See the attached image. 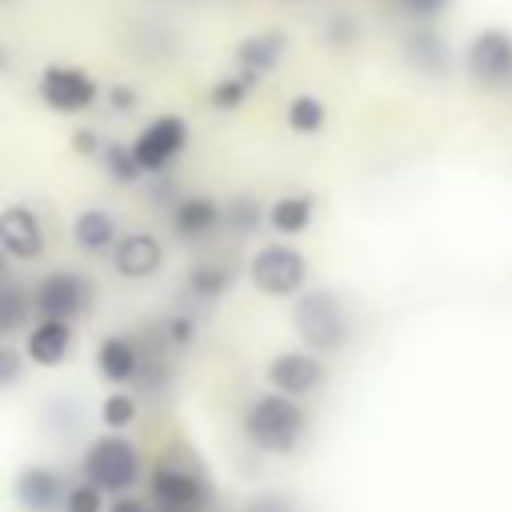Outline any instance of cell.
Segmentation results:
<instances>
[{
	"label": "cell",
	"mask_w": 512,
	"mask_h": 512,
	"mask_svg": "<svg viewBox=\"0 0 512 512\" xmlns=\"http://www.w3.org/2000/svg\"><path fill=\"white\" fill-rule=\"evenodd\" d=\"M20 372H24L20 352H16V348H8V344H0V388L20 384Z\"/></svg>",
	"instance_id": "cell-29"
},
{
	"label": "cell",
	"mask_w": 512,
	"mask_h": 512,
	"mask_svg": "<svg viewBox=\"0 0 512 512\" xmlns=\"http://www.w3.org/2000/svg\"><path fill=\"white\" fill-rule=\"evenodd\" d=\"M400 8L416 20H428V16H440L448 8V0H400Z\"/></svg>",
	"instance_id": "cell-31"
},
{
	"label": "cell",
	"mask_w": 512,
	"mask_h": 512,
	"mask_svg": "<svg viewBox=\"0 0 512 512\" xmlns=\"http://www.w3.org/2000/svg\"><path fill=\"white\" fill-rule=\"evenodd\" d=\"M184 144H188V124H184L180 116H156V120L132 140V152H136V160H140L144 172H164V168L180 156Z\"/></svg>",
	"instance_id": "cell-8"
},
{
	"label": "cell",
	"mask_w": 512,
	"mask_h": 512,
	"mask_svg": "<svg viewBox=\"0 0 512 512\" xmlns=\"http://www.w3.org/2000/svg\"><path fill=\"white\" fill-rule=\"evenodd\" d=\"M4 256H8V248H4V244H0V272H4Z\"/></svg>",
	"instance_id": "cell-37"
},
{
	"label": "cell",
	"mask_w": 512,
	"mask_h": 512,
	"mask_svg": "<svg viewBox=\"0 0 512 512\" xmlns=\"http://www.w3.org/2000/svg\"><path fill=\"white\" fill-rule=\"evenodd\" d=\"M28 312H32V296H28L20 284L0 280V336H8V332H16V328H24Z\"/></svg>",
	"instance_id": "cell-20"
},
{
	"label": "cell",
	"mask_w": 512,
	"mask_h": 512,
	"mask_svg": "<svg viewBox=\"0 0 512 512\" xmlns=\"http://www.w3.org/2000/svg\"><path fill=\"white\" fill-rule=\"evenodd\" d=\"M92 304V280L80 272H48L36 288H32V312L40 320H76L80 312H88Z\"/></svg>",
	"instance_id": "cell-4"
},
{
	"label": "cell",
	"mask_w": 512,
	"mask_h": 512,
	"mask_svg": "<svg viewBox=\"0 0 512 512\" xmlns=\"http://www.w3.org/2000/svg\"><path fill=\"white\" fill-rule=\"evenodd\" d=\"M72 148H76L80 156H96L104 144H100V136H96L92 128H80V132H72Z\"/></svg>",
	"instance_id": "cell-32"
},
{
	"label": "cell",
	"mask_w": 512,
	"mask_h": 512,
	"mask_svg": "<svg viewBox=\"0 0 512 512\" xmlns=\"http://www.w3.org/2000/svg\"><path fill=\"white\" fill-rule=\"evenodd\" d=\"M24 352H28L32 364H40V368L64 364L68 352H72V328H68V320H40V324L28 332Z\"/></svg>",
	"instance_id": "cell-14"
},
{
	"label": "cell",
	"mask_w": 512,
	"mask_h": 512,
	"mask_svg": "<svg viewBox=\"0 0 512 512\" xmlns=\"http://www.w3.org/2000/svg\"><path fill=\"white\" fill-rule=\"evenodd\" d=\"M324 120H328V112H324V104L316 96H292L288 100V128L292 132L312 136V132L324 128Z\"/></svg>",
	"instance_id": "cell-22"
},
{
	"label": "cell",
	"mask_w": 512,
	"mask_h": 512,
	"mask_svg": "<svg viewBox=\"0 0 512 512\" xmlns=\"http://www.w3.org/2000/svg\"><path fill=\"white\" fill-rule=\"evenodd\" d=\"M408 60L416 64V68H424V72H444V64H448V52H444V40L440 36H432V32H416L412 40H408Z\"/></svg>",
	"instance_id": "cell-21"
},
{
	"label": "cell",
	"mask_w": 512,
	"mask_h": 512,
	"mask_svg": "<svg viewBox=\"0 0 512 512\" xmlns=\"http://www.w3.org/2000/svg\"><path fill=\"white\" fill-rule=\"evenodd\" d=\"M140 476V456L128 436H100L84 452V480L104 492H128Z\"/></svg>",
	"instance_id": "cell-3"
},
{
	"label": "cell",
	"mask_w": 512,
	"mask_h": 512,
	"mask_svg": "<svg viewBox=\"0 0 512 512\" xmlns=\"http://www.w3.org/2000/svg\"><path fill=\"white\" fill-rule=\"evenodd\" d=\"M96 368H100L104 380L128 384L136 376V368H140V352H136V344L128 336H104L100 348H96Z\"/></svg>",
	"instance_id": "cell-16"
},
{
	"label": "cell",
	"mask_w": 512,
	"mask_h": 512,
	"mask_svg": "<svg viewBox=\"0 0 512 512\" xmlns=\"http://www.w3.org/2000/svg\"><path fill=\"white\" fill-rule=\"evenodd\" d=\"M152 496L164 504V508H192L204 500V480L184 472V468H172V464H160L152 472Z\"/></svg>",
	"instance_id": "cell-15"
},
{
	"label": "cell",
	"mask_w": 512,
	"mask_h": 512,
	"mask_svg": "<svg viewBox=\"0 0 512 512\" xmlns=\"http://www.w3.org/2000/svg\"><path fill=\"white\" fill-rule=\"evenodd\" d=\"M0 244H4L8 256H16V260H40V256H44V224L36 220L32 208L8 204V208L0 212Z\"/></svg>",
	"instance_id": "cell-10"
},
{
	"label": "cell",
	"mask_w": 512,
	"mask_h": 512,
	"mask_svg": "<svg viewBox=\"0 0 512 512\" xmlns=\"http://www.w3.org/2000/svg\"><path fill=\"white\" fill-rule=\"evenodd\" d=\"M12 496L24 512H52L56 504H64V480L48 464H24L12 480Z\"/></svg>",
	"instance_id": "cell-9"
},
{
	"label": "cell",
	"mask_w": 512,
	"mask_h": 512,
	"mask_svg": "<svg viewBox=\"0 0 512 512\" xmlns=\"http://www.w3.org/2000/svg\"><path fill=\"white\" fill-rule=\"evenodd\" d=\"M224 220L236 228V232H252L260 224V204L252 196H236L224 204Z\"/></svg>",
	"instance_id": "cell-26"
},
{
	"label": "cell",
	"mask_w": 512,
	"mask_h": 512,
	"mask_svg": "<svg viewBox=\"0 0 512 512\" xmlns=\"http://www.w3.org/2000/svg\"><path fill=\"white\" fill-rule=\"evenodd\" d=\"M268 224L280 232V236H296L312 224V196H280L272 208H268Z\"/></svg>",
	"instance_id": "cell-19"
},
{
	"label": "cell",
	"mask_w": 512,
	"mask_h": 512,
	"mask_svg": "<svg viewBox=\"0 0 512 512\" xmlns=\"http://www.w3.org/2000/svg\"><path fill=\"white\" fill-rule=\"evenodd\" d=\"M108 104H112V112H132V108H136V92L124 88V84H116V88L108 92Z\"/></svg>",
	"instance_id": "cell-33"
},
{
	"label": "cell",
	"mask_w": 512,
	"mask_h": 512,
	"mask_svg": "<svg viewBox=\"0 0 512 512\" xmlns=\"http://www.w3.org/2000/svg\"><path fill=\"white\" fill-rule=\"evenodd\" d=\"M328 40H332L336 48H348V44L356 40V20L344 16V12H336V16L328 20Z\"/></svg>",
	"instance_id": "cell-30"
},
{
	"label": "cell",
	"mask_w": 512,
	"mask_h": 512,
	"mask_svg": "<svg viewBox=\"0 0 512 512\" xmlns=\"http://www.w3.org/2000/svg\"><path fill=\"white\" fill-rule=\"evenodd\" d=\"M100 420L112 428V432H120V428H128L132 420H136V400L128 396V392H112L104 404H100Z\"/></svg>",
	"instance_id": "cell-25"
},
{
	"label": "cell",
	"mask_w": 512,
	"mask_h": 512,
	"mask_svg": "<svg viewBox=\"0 0 512 512\" xmlns=\"http://www.w3.org/2000/svg\"><path fill=\"white\" fill-rule=\"evenodd\" d=\"M188 336H192V324H188V320H172V340H180V344H184Z\"/></svg>",
	"instance_id": "cell-34"
},
{
	"label": "cell",
	"mask_w": 512,
	"mask_h": 512,
	"mask_svg": "<svg viewBox=\"0 0 512 512\" xmlns=\"http://www.w3.org/2000/svg\"><path fill=\"white\" fill-rule=\"evenodd\" d=\"M72 240L84 248V252H104L116 244V220L104 212V208H84L76 220H72Z\"/></svg>",
	"instance_id": "cell-18"
},
{
	"label": "cell",
	"mask_w": 512,
	"mask_h": 512,
	"mask_svg": "<svg viewBox=\"0 0 512 512\" xmlns=\"http://www.w3.org/2000/svg\"><path fill=\"white\" fill-rule=\"evenodd\" d=\"M320 380H324V364L308 352H280L268 364V384L288 396H308L312 388H320Z\"/></svg>",
	"instance_id": "cell-12"
},
{
	"label": "cell",
	"mask_w": 512,
	"mask_h": 512,
	"mask_svg": "<svg viewBox=\"0 0 512 512\" xmlns=\"http://www.w3.org/2000/svg\"><path fill=\"white\" fill-rule=\"evenodd\" d=\"M304 428H308V416H304V408L296 404V396H288V392L256 396V400L248 404V412H244V432H248V440H252L256 448L272 452V456L292 452V448L300 444Z\"/></svg>",
	"instance_id": "cell-1"
},
{
	"label": "cell",
	"mask_w": 512,
	"mask_h": 512,
	"mask_svg": "<svg viewBox=\"0 0 512 512\" xmlns=\"http://www.w3.org/2000/svg\"><path fill=\"white\" fill-rule=\"evenodd\" d=\"M220 216L224 212H220L216 200H208V196H184L176 204V212H172V224H176V232L184 240H200V236H208L220 224Z\"/></svg>",
	"instance_id": "cell-17"
},
{
	"label": "cell",
	"mask_w": 512,
	"mask_h": 512,
	"mask_svg": "<svg viewBox=\"0 0 512 512\" xmlns=\"http://www.w3.org/2000/svg\"><path fill=\"white\" fill-rule=\"evenodd\" d=\"M292 324L312 352H336L348 340V312H344L340 296L328 288L304 292L292 308Z\"/></svg>",
	"instance_id": "cell-2"
},
{
	"label": "cell",
	"mask_w": 512,
	"mask_h": 512,
	"mask_svg": "<svg viewBox=\"0 0 512 512\" xmlns=\"http://www.w3.org/2000/svg\"><path fill=\"white\" fill-rule=\"evenodd\" d=\"M64 512H104V488L96 484H76L64 492Z\"/></svg>",
	"instance_id": "cell-27"
},
{
	"label": "cell",
	"mask_w": 512,
	"mask_h": 512,
	"mask_svg": "<svg viewBox=\"0 0 512 512\" xmlns=\"http://www.w3.org/2000/svg\"><path fill=\"white\" fill-rule=\"evenodd\" d=\"M228 284H232V276H228V268H220V264H192V268H188V288H192V296H200V300L224 296Z\"/></svg>",
	"instance_id": "cell-24"
},
{
	"label": "cell",
	"mask_w": 512,
	"mask_h": 512,
	"mask_svg": "<svg viewBox=\"0 0 512 512\" xmlns=\"http://www.w3.org/2000/svg\"><path fill=\"white\" fill-rule=\"evenodd\" d=\"M252 284L264 292V296H296L304 276H308V264L296 248L288 244H268L252 256V268H248Z\"/></svg>",
	"instance_id": "cell-6"
},
{
	"label": "cell",
	"mask_w": 512,
	"mask_h": 512,
	"mask_svg": "<svg viewBox=\"0 0 512 512\" xmlns=\"http://www.w3.org/2000/svg\"><path fill=\"white\" fill-rule=\"evenodd\" d=\"M40 100L52 108V112H84L96 104V80L84 72V68H72V64H48L40 72Z\"/></svg>",
	"instance_id": "cell-7"
},
{
	"label": "cell",
	"mask_w": 512,
	"mask_h": 512,
	"mask_svg": "<svg viewBox=\"0 0 512 512\" xmlns=\"http://www.w3.org/2000/svg\"><path fill=\"white\" fill-rule=\"evenodd\" d=\"M284 48H288L284 32H256V36L240 40V48H236L240 76H244L248 84H260V80H264V76H268V72L280 64Z\"/></svg>",
	"instance_id": "cell-13"
},
{
	"label": "cell",
	"mask_w": 512,
	"mask_h": 512,
	"mask_svg": "<svg viewBox=\"0 0 512 512\" xmlns=\"http://www.w3.org/2000/svg\"><path fill=\"white\" fill-rule=\"evenodd\" d=\"M100 160H104V168H108V176L116 184H136L144 176V168H140V160H136V152L128 144H104Z\"/></svg>",
	"instance_id": "cell-23"
},
{
	"label": "cell",
	"mask_w": 512,
	"mask_h": 512,
	"mask_svg": "<svg viewBox=\"0 0 512 512\" xmlns=\"http://www.w3.org/2000/svg\"><path fill=\"white\" fill-rule=\"evenodd\" d=\"M8 68V52H4V44H0V72Z\"/></svg>",
	"instance_id": "cell-36"
},
{
	"label": "cell",
	"mask_w": 512,
	"mask_h": 512,
	"mask_svg": "<svg viewBox=\"0 0 512 512\" xmlns=\"http://www.w3.org/2000/svg\"><path fill=\"white\" fill-rule=\"evenodd\" d=\"M112 264H116L120 276L144 280V276L160 272L164 248H160V240L148 236V232H128V236H116V244H112Z\"/></svg>",
	"instance_id": "cell-11"
},
{
	"label": "cell",
	"mask_w": 512,
	"mask_h": 512,
	"mask_svg": "<svg viewBox=\"0 0 512 512\" xmlns=\"http://www.w3.org/2000/svg\"><path fill=\"white\" fill-rule=\"evenodd\" d=\"M464 68L480 88H512V36L504 28H480L468 40Z\"/></svg>",
	"instance_id": "cell-5"
},
{
	"label": "cell",
	"mask_w": 512,
	"mask_h": 512,
	"mask_svg": "<svg viewBox=\"0 0 512 512\" xmlns=\"http://www.w3.org/2000/svg\"><path fill=\"white\" fill-rule=\"evenodd\" d=\"M248 88H252V84H248L244 76H228V80L212 84V104H216L220 112H232V108H240V104H244Z\"/></svg>",
	"instance_id": "cell-28"
},
{
	"label": "cell",
	"mask_w": 512,
	"mask_h": 512,
	"mask_svg": "<svg viewBox=\"0 0 512 512\" xmlns=\"http://www.w3.org/2000/svg\"><path fill=\"white\" fill-rule=\"evenodd\" d=\"M108 512H144V508H140L136 500H124V496H120V500H116V504H112Z\"/></svg>",
	"instance_id": "cell-35"
}]
</instances>
